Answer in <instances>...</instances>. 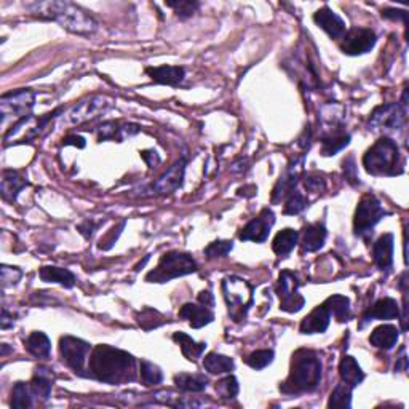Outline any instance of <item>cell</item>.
<instances>
[{
	"label": "cell",
	"mask_w": 409,
	"mask_h": 409,
	"mask_svg": "<svg viewBox=\"0 0 409 409\" xmlns=\"http://www.w3.org/2000/svg\"><path fill=\"white\" fill-rule=\"evenodd\" d=\"M36 104V93L29 88L7 93L0 98V114H2V125L5 126L10 118L16 123L21 118L27 117Z\"/></svg>",
	"instance_id": "ba28073f"
},
{
	"label": "cell",
	"mask_w": 409,
	"mask_h": 409,
	"mask_svg": "<svg viewBox=\"0 0 409 409\" xmlns=\"http://www.w3.org/2000/svg\"><path fill=\"white\" fill-rule=\"evenodd\" d=\"M287 201H285V210L283 213L285 214H299L300 211H304L305 208H307V199L302 195V192H299L298 189H294L291 194H288L287 199H285Z\"/></svg>",
	"instance_id": "f35d334b"
},
{
	"label": "cell",
	"mask_w": 409,
	"mask_h": 409,
	"mask_svg": "<svg viewBox=\"0 0 409 409\" xmlns=\"http://www.w3.org/2000/svg\"><path fill=\"white\" fill-rule=\"evenodd\" d=\"M203 368L210 374H229L234 371L235 363L230 357H225V355L221 353H208L203 360Z\"/></svg>",
	"instance_id": "e575fe53"
},
{
	"label": "cell",
	"mask_w": 409,
	"mask_h": 409,
	"mask_svg": "<svg viewBox=\"0 0 409 409\" xmlns=\"http://www.w3.org/2000/svg\"><path fill=\"white\" fill-rule=\"evenodd\" d=\"M24 349L36 358H47L52 352V342L45 333L34 331L24 341Z\"/></svg>",
	"instance_id": "f546056e"
},
{
	"label": "cell",
	"mask_w": 409,
	"mask_h": 409,
	"mask_svg": "<svg viewBox=\"0 0 409 409\" xmlns=\"http://www.w3.org/2000/svg\"><path fill=\"white\" fill-rule=\"evenodd\" d=\"M27 181L19 176L16 171H3L2 182H0V192H2L3 200L13 201L18 199V194L24 187H27Z\"/></svg>",
	"instance_id": "83f0119b"
},
{
	"label": "cell",
	"mask_w": 409,
	"mask_h": 409,
	"mask_svg": "<svg viewBox=\"0 0 409 409\" xmlns=\"http://www.w3.org/2000/svg\"><path fill=\"white\" fill-rule=\"evenodd\" d=\"M166 322L164 315L160 312H157L154 309H144L142 312L137 315V323L141 324L142 328L146 329V331H149V329H154V328H159L160 324H164Z\"/></svg>",
	"instance_id": "ab89813d"
},
{
	"label": "cell",
	"mask_w": 409,
	"mask_h": 409,
	"mask_svg": "<svg viewBox=\"0 0 409 409\" xmlns=\"http://www.w3.org/2000/svg\"><path fill=\"white\" fill-rule=\"evenodd\" d=\"M216 392H218V395L223 398V400H234L240 392L239 381H236L234 376L221 379V381L216 384Z\"/></svg>",
	"instance_id": "60d3db41"
},
{
	"label": "cell",
	"mask_w": 409,
	"mask_h": 409,
	"mask_svg": "<svg viewBox=\"0 0 409 409\" xmlns=\"http://www.w3.org/2000/svg\"><path fill=\"white\" fill-rule=\"evenodd\" d=\"M331 322V313L324 305H318L300 322L299 331L302 334H320L324 333Z\"/></svg>",
	"instance_id": "e0dca14e"
},
{
	"label": "cell",
	"mask_w": 409,
	"mask_h": 409,
	"mask_svg": "<svg viewBox=\"0 0 409 409\" xmlns=\"http://www.w3.org/2000/svg\"><path fill=\"white\" fill-rule=\"evenodd\" d=\"M29 387H31V392L34 398H38V400L47 401L52 395L53 388V373L52 369L47 368H37L36 374H34L32 381L29 382Z\"/></svg>",
	"instance_id": "cb8c5ba5"
},
{
	"label": "cell",
	"mask_w": 409,
	"mask_h": 409,
	"mask_svg": "<svg viewBox=\"0 0 409 409\" xmlns=\"http://www.w3.org/2000/svg\"><path fill=\"white\" fill-rule=\"evenodd\" d=\"M232 250H234V241L216 240L213 243L206 246L205 254L208 259H218V258H225V256H228Z\"/></svg>",
	"instance_id": "b9f144b4"
},
{
	"label": "cell",
	"mask_w": 409,
	"mask_h": 409,
	"mask_svg": "<svg viewBox=\"0 0 409 409\" xmlns=\"http://www.w3.org/2000/svg\"><path fill=\"white\" fill-rule=\"evenodd\" d=\"M374 263L381 270H388L393 264V235L384 234L373 246Z\"/></svg>",
	"instance_id": "d4e9b609"
},
{
	"label": "cell",
	"mask_w": 409,
	"mask_h": 409,
	"mask_svg": "<svg viewBox=\"0 0 409 409\" xmlns=\"http://www.w3.org/2000/svg\"><path fill=\"white\" fill-rule=\"evenodd\" d=\"M387 214L390 213L384 210L382 203L376 199V195L373 194L363 195L357 206V211H355V219H353L355 235L362 236V239H366V236L373 232V229L376 228L379 221Z\"/></svg>",
	"instance_id": "52a82bcc"
},
{
	"label": "cell",
	"mask_w": 409,
	"mask_h": 409,
	"mask_svg": "<svg viewBox=\"0 0 409 409\" xmlns=\"http://www.w3.org/2000/svg\"><path fill=\"white\" fill-rule=\"evenodd\" d=\"M91 352V346L82 339L74 336H64L59 341V353L67 368H71L78 376H88L85 373V364L88 355Z\"/></svg>",
	"instance_id": "30bf717a"
},
{
	"label": "cell",
	"mask_w": 409,
	"mask_h": 409,
	"mask_svg": "<svg viewBox=\"0 0 409 409\" xmlns=\"http://www.w3.org/2000/svg\"><path fill=\"white\" fill-rule=\"evenodd\" d=\"M194 272H197V263L189 253L170 251V253L162 256L157 267L146 275V282L166 283Z\"/></svg>",
	"instance_id": "5b68a950"
},
{
	"label": "cell",
	"mask_w": 409,
	"mask_h": 409,
	"mask_svg": "<svg viewBox=\"0 0 409 409\" xmlns=\"http://www.w3.org/2000/svg\"><path fill=\"white\" fill-rule=\"evenodd\" d=\"M223 293L229 305V315L235 322H241L254 302L251 283L239 277H228L223 280Z\"/></svg>",
	"instance_id": "8992f818"
},
{
	"label": "cell",
	"mask_w": 409,
	"mask_h": 409,
	"mask_svg": "<svg viewBox=\"0 0 409 409\" xmlns=\"http://www.w3.org/2000/svg\"><path fill=\"white\" fill-rule=\"evenodd\" d=\"M313 21L317 23V26L322 27L329 37L334 38V41L342 38L344 34H346V23H344V19L339 16L338 13H334L328 5H324L323 8L315 12Z\"/></svg>",
	"instance_id": "9a60e30c"
},
{
	"label": "cell",
	"mask_w": 409,
	"mask_h": 409,
	"mask_svg": "<svg viewBox=\"0 0 409 409\" xmlns=\"http://www.w3.org/2000/svg\"><path fill=\"white\" fill-rule=\"evenodd\" d=\"M272 362H274V351H256L251 355H248V358H246V364H248L250 368L256 369V371L267 368Z\"/></svg>",
	"instance_id": "7bdbcfd3"
},
{
	"label": "cell",
	"mask_w": 409,
	"mask_h": 409,
	"mask_svg": "<svg viewBox=\"0 0 409 409\" xmlns=\"http://www.w3.org/2000/svg\"><path fill=\"white\" fill-rule=\"evenodd\" d=\"M339 376H341L344 384H347L352 388L358 387L364 381V373L360 368L357 360L351 355H346L339 363Z\"/></svg>",
	"instance_id": "4316f807"
},
{
	"label": "cell",
	"mask_w": 409,
	"mask_h": 409,
	"mask_svg": "<svg viewBox=\"0 0 409 409\" xmlns=\"http://www.w3.org/2000/svg\"><path fill=\"white\" fill-rule=\"evenodd\" d=\"M88 376L109 386H122L136 381L137 366L133 355L120 349L106 346H96L88 362Z\"/></svg>",
	"instance_id": "6da1fadb"
},
{
	"label": "cell",
	"mask_w": 409,
	"mask_h": 409,
	"mask_svg": "<svg viewBox=\"0 0 409 409\" xmlns=\"http://www.w3.org/2000/svg\"><path fill=\"white\" fill-rule=\"evenodd\" d=\"M342 168H344V175H346L347 179L351 181L352 184H357L358 175H357V166H355V159H353V157H349V159L344 160Z\"/></svg>",
	"instance_id": "7dc6e473"
},
{
	"label": "cell",
	"mask_w": 409,
	"mask_h": 409,
	"mask_svg": "<svg viewBox=\"0 0 409 409\" xmlns=\"http://www.w3.org/2000/svg\"><path fill=\"white\" fill-rule=\"evenodd\" d=\"M300 282L298 275L283 270L278 277V288L277 293L280 296V309L288 313H296L304 307L305 299L299 294Z\"/></svg>",
	"instance_id": "7c38bea8"
},
{
	"label": "cell",
	"mask_w": 409,
	"mask_h": 409,
	"mask_svg": "<svg viewBox=\"0 0 409 409\" xmlns=\"http://www.w3.org/2000/svg\"><path fill=\"white\" fill-rule=\"evenodd\" d=\"M123 228H125V221H122L120 225H118L117 229H112V232H111L109 235H106L104 239L101 240L100 248H101V250H109L111 246L115 243V240L118 239V235H120V232H122V229H123Z\"/></svg>",
	"instance_id": "c3c4849f"
},
{
	"label": "cell",
	"mask_w": 409,
	"mask_h": 409,
	"mask_svg": "<svg viewBox=\"0 0 409 409\" xmlns=\"http://www.w3.org/2000/svg\"><path fill=\"white\" fill-rule=\"evenodd\" d=\"M320 381H322V362L318 355L307 349H299L293 353L291 371L287 381L280 386V390L287 395H300L313 392Z\"/></svg>",
	"instance_id": "3957f363"
},
{
	"label": "cell",
	"mask_w": 409,
	"mask_h": 409,
	"mask_svg": "<svg viewBox=\"0 0 409 409\" xmlns=\"http://www.w3.org/2000/svg\"><path fill=\"white\" fill-rule=\"evenodd\" d=\"M406 91L403 93L401 102L397 104H384L379 106L376 111L371 114L368 123V130L379 131V130H400V128L406 123V114H408V102H406Z\"/></svg>",
	"instance_id": "9c48e42d"
},
{
	"label": "cell",
	"mask_w": 409,
	"mask_h": 409,
	"mask_svg": "<svg viewBox=\"0 0 409 409\" xmlns=\"http://www.w3.org/2000/svg\"><path fill=\"white\" fill-rule=\"evenodd\" d=\"M27 8L31 13L37 14L38 18L52 19L59 26L72 34L78 36H91L96 32L98 23L91 14L82 10L71 2H61V0H47V2L29 3Z\"/></svg>",
	"instance_id": "7a4b0ae2"
},
{
	"label": "cell",
	"mask_w": 409,
	"mask_h": 409,
	"mask_svg": "<svg viewBox=\"0 0 409 409\" xmlns=\"http://www.w3.org/2000/svg\"><path fill=\"white\" fill-rule=\"evenodd\" d=\"M363 166L373 176H397L405 171L400 147L390 137H381L363 157Z\"/></svg>",
	"instance_id": "277c9868"
},
{
	"label": "cell",
	"mask_w": 409,
	"mask_h": 409,
	"mask_svg": "<svg viewBox=\"0 0 409 409\" xmlns=\"http://www.w3.org/2000/svg\"><path fill=\"white\" fill-rule=\"evenodd\" d=\"M377 37L374 31L368 27H352L351 31H347L342 37L341 50L346 55L351 56H360L364 53L371 52L374 45H376Z\"/></svg>",
	"instance_id": "4fadbf2b"
},
{
	"label": "cell",
	"mask_w": 409,
	"mask_h": 409,
	"mask_svg": "<svg viewBox=\"0 0 409 409\" xmlns=\"http://www.w3.org/2000/svg\"><path fill=\"white\" fill-rule=\"evenodd\" d=\"M327 228L322 223L307 224L300 235V246L304 253H315L324 245L327 240Z\"/></svg>",
	"instance_id": "44dd1931"
},
{
	"label": "cell",
	"mask_w": 409,
	"mask_h": 409,
	"mask_svg": "<svg viewBox=\"0 0 409 409\" xmlns=\"http://www.w3.org/2000/svg\"><path fill=\"white\" fill-rule=\"evenodd\" d=\"M32 398H34V395L31 392V387H29V384L16 382L12 390V400H10V405H12V408H16V409L32 408L34 406Z\"/></svg>",
	"instance_id": "d590c367"
},
{
	"label": "cell",
	"mask_w": 409,
	"mask_h": 409,
	"mask_svg": "<svg viewBox=\"0 0 409 409\" xmlns=\"http://www.w3.org/2000/svg\"><path fill=\"white\" fill-rule=\"evenodd\" d=\"M0 278H2V287L8 288V287H14L19 280L23 277V272L18 267H10V265H2L0 269Z\"/></svg>",
	"instance_id": "f6af8a7d"
},
{
	"label": "cell",
	"mask_w": 409,
	"mask_h": 409,
	"mask_svg": "<svg viewBox=\"0 0 409 409\" xmlns=\"http://www.w3.org/2000/svg\"><path fill=\"white\" fill-rule=\"evenodd\" d=\"M327 133L322 137V154L324 157L336 155L339 151L349 146L351 142V135L342 130V125L327 128Z\"/></svg>",
	"instance_id": "ac0fdd59"
},
{
	"label": "cell",
	"mask_w": 409,
	"mask_h": 409,
	"mask_svg": "<svg viewBox=\"0 0 409 409\" xmlns=\"http://www.w3.org/2000/svg\"><path fill=\"white\" fill-rule=\"evenodd\" d=\"M199 302L201 305H206V307H213L214 305V296L211 294V291H201L199 294Z\"/></svg>",
	"instance_id": "816d5d0a"
},
{
	"label": "cell",
	"mask_w": 409,
	"mask_h": 409,
	"mask_svg": "<svg viewBox=\"0 0 409 409\" xmlns=\"http://www.w3.org/2000/svg\"><path fill=\"white\" fill-rule=\"evenodd\" d=\"M173 341L179 346L182 355L190 362H195L197 358H200L203 355L206 344L205 342H195L190 336H187L186 333H175Z\"/></svg>",
	"instance_id": "836d02e7"
},
{
	"label": "cell",
	"mask_w": 409,
	"mask_h": 409,
	"mask_svg": "<svg viewBox=\"0 0 409 409\" xmlns=\"http://www.w3.org/2000/svg\"><path fill=\"white\" fill-rule=\"evenodd\" d=\"M175 384L181 392L199 393V392H203L205 388L208 387V377H205L203 374L181 373L175 376Z\"/></svg>",
	"instance_id": "4dcf8cb0"
},
{
	"label": "cell",
	"mask_w": 409,
	"mask_h": 409,
	"mask_svg": "<svg viewBox=\"0 0 409 409\" xmlns=\"http://www.w3.org/2000/svg\"><path fill=\"white\" fill-rule=\"evenodd\" d=\"M179 318L187 320L192 328L200 329L210 324L214 320V313L211 312L210 307L206 305H197V304H184L179 310Z\"/></svg>",
	"instance_id": "d6986e66"
},
{
	"label": "cell",
	"mask_w": 409,
	"mask_h": 409,
	"mask_svg": "<svg viewBox=\"0 0 409 409\" xmlns=\"http://www.w3.org/2000/svg\"><path fill=\"white\" fill-rule=\"evenodd\" d=\"M141 157L144 159L146 164L149 165V168H155V166L160 164V157L155 151H142Z\"/></svg>",
	"instance_id": "f907efd6"
},
{
	"label": "cell",
	"mask_w": 409,
	"mask_h": 409,
	"mask_svg": "<svg viewBox=\"0 0 409 409\" xmlns=\"http://www.w3.org/2000/svg\"><path fill=\"white\" fill-rule=\"evenodd\" d=\"M352 390L353 388L347 384H338L334 388L331 397H329L328 408H346L349 409L352 406Z\"/></svg>",
	"instance_id": "74e56055"
},
{
	"label": "cell",
	"mask_w": 409,
	"mask_h": 409,
	"mask_svg": "<svg viewBox=\"0 0 409 409\" xmlns=\"http://www.w3.org/2000/svg\"><path fill=\"white\" fill-rule=\"evenodd\" d=\"M42 282L47 283H59L64 288H72L76 285V275H74L71 270L63 269V267H55V265H45V267L41 269Z\"/></svg>",
	"instance_id": "f1b7e54d"
},
{
	"label": "cell",
	"mask_w": 409,
	"mask_h": 409,
	"mask_svg": "<svg viewBox=\"0 0 409 409\" xmlns=\"http://www.w3.org/2000/svg\"><path fill=\"white\" fill-rule=\"evenodd\" d=\"M400 317V307L397 300L392 298H384L377 300L366 313L363 315V324L369 323L371 320H393Z\"/></svg>",
	"instance_id": "7402d4cb"
},
{
	"label": "cell",
	"mask_w": 409,
	"mask_h": 409,
	"mask_svg": "<svg viewBox=\"0 0 409 409\" xmlns=\"http://www.w3.org/2000/svg\"><path fill=\"white\" fill-rule=\"evenodd\" d=\"M382 18L393 19V21H405V23H406L408 13L405 12V10H395V8H388V10H384V12H382Z\"/></svg>",
	"instance_id": "681fc988"
},
{
	"label": "cell",
	"mask_w": 409,
	"mask_h": 409,
	"mask_svg": "<svg viewBox=\"0 0 409 409\" xmlns=\"http://www.w3.org/2000/svg\"><path fill=\"white\" fill-rule=\"evenodd\" d=\"M146 74L155 83H162V85H179L186 77L184 67H179V66L147 67Z\"/></svg>",
	"instance_id": "603a6c76"
},
{
	"label": "cell",
	"mask_w": 409,
	"mask_h": 409,
	"mask_svg": "<svg viewBox=\"0 0 409 409\" xmlns=\"http://www.w3.org/2000/svg\"><path fill=\"white\" fill-rule=\"evenodd\" d=\"M13 323H14L13 315H12V317H10V315H8V310H7V309H3V310H2V328H3V329H7V328H10V327H13Z\"/></svg>",
	"instance_id": "db71d44e"
},
{
	"label": "cell",
	"mask_w": 409,
	"mask_h": 409,
	"mask_svg": "<svg viewBox=\"0 0 409 409\" xmlns=\"http://www.w3.org/2000/svg\"><path fill=\"white\" fill-rule=\"evenodd\" d=\"M166 7L173 8L175 13L181 19L190 18L197 10H199L200 3L199 2H190V0H176V2H165Z\"/></svg>",
	"instance_id": "ee69618b"
},
{
	"label": "cell",
	"mask_w": 409,
	"mask_h": 409,
	"mask_svg": "<svg viewBox=\"0 0 409 409\" xmlns=\"http://www.w3.org/2000/svg\"><path fill=\"white\" fill-rule=\"evenodd\" d=\"M398 339H400V331L393 324H381L377 327L369 336V342L376 349H382V351H392L397 346Z\"/></svg>",
	"instance_id": "484cf974"
},
{
	"label": "cell",
	"mask_w": 409,
	"mask_h": 409,
	"mask_svg": "<svg viewBox=\"0 0 409 409\" xmlns=\"http://www.w3.org/2000/svg\"><path fill=\"white\" fill-rule=\"evenodd\" d=\"M275 224V214L270 208H264L258 218L251 219L248 224L241 229L239 235L243 241H256V243H264L270 234V229Z\"/></svg>",
	"instance_id": "5bb4252c"
},
{
	"label": "cell",
	"mask_w": 409,
	"mask_h": 409,
	"mask_svg": "<svg viewBox=\"0 0 409 409\" xmlns=\"http://www.w3.org/2000/svg\"><path fill=\"white\" fill-rule=\"evenodd\" d=\"M298 241H299V234L296 232L294 229H283L282 232L275 235L274 243H272L274 253L278 254L280 258H287V256L296 248Z\"/></svg>",
	"instance_id": "1f68e13d"
},
{
	"label": "cell",
	"mask_w": 409,
	"mask_h": 409,
	"mask_svg": "<svg viewBox=\"0 0 409 409\" xmlns=\"http://www.w3.org/2000/svg\"><path fill=\"white\" fill-rule=\"evenodd\" d=\"M63 141H64V146H77L80 147V149L85 147V140H83L82 136H67L66 140Z\"/></svg>",
	"instance_id": "f5cc1de1"
},
{
	"label": "cell",
	"mask_w": 409,
	"mask_h": 409,
	"mask_svg": "<svg viewBox=\"0 0 409 409\" xmlns=\"http://www.w3.org/2000/svg\"><path fill=\"white\" fill-rule=\"evenodd\" d=\"M300 166H302V160L294 162V164L289 165V168L287 173H285V176L280 177V181L277 182V186H275L274 189V195H272L274 203H277V201H280L282 199H287L288 194H291V192L296 189L300 176Z\"/></svg>",
	"instance_id": "ffe728a7"
},
{
	"label": "cell",
	"mask_w": 409,
	"mask_h": 409,
	"mask_svg": "<svg viewBox=\"0 0 409 409\" xmlns=\"http://www.w3.org/2000/svg\"><path fill=\"white\" fill-rule=\"evenodd\" d=\"M323 305L329 310L331 317L339 320V322H349L352 317L351 300H349V298H346V296L334 294L331 298L324 300Z\"/></svg>",
	"instance_id": "d6a6232c"
},
{
	"label": "cell",
	"mask_w": 409,
	"mask_h": 409,
	"mask_svg": "<svg viewBox=\"0 0 409 409\" xmlns=\"http://www.w3.org/2000/svg\"><path fill=\"white\" fill-rule=\"evenodd\" d=\"M140 376H141V384L146 387L159 386L164 381V374H162V369L157 366V364L147 362V360H142L140 363Z\"/></svg>",
	"instance_id": "8d00e7d4"
},
{
	"label": "cell",
	"mask_w": 409,
	"mask_h": 409,
	"mask_svg": "<svg viewBox=\"0 0 409 409\" xmlns=\"http://www.w3.org/2000/svg\"><path fill=\"white\" fill-rule=\"evenodd\" d=\"M112 106H114V101L111 98L101 95L90 96L78 102L77 106H74L66 114V118H63V122L71 123V125H78V123L93 120V118L106 114Z\"/></svg>",
	"instance_id": "8fae6325"
},
{
	"label": "cell",
	"mask_w": 409,
	"mask_h": 409,
	"mask_svg": "<svg viewBox=\"0 0 409 409\" xmlns=\"http://www.w3.org/2000/svg\"><path fill=\"white\" fill-rule=\"evenodd\" d=\"M304 187L309 192H313V194H318V192H323L327 189V182H324V177L318 173H309L304 177Z\"/></svg>",
	"instance_id": "bcb514c9"
},
{
	"label": "cell",
	"mask_w": 409,
	"mask_h": 409,
	"mask_svg": "<svg viewBox=\"0 0 409 409\" xmlns=\"http://www.w3.org/2000/svg\"><path fill=\"white\" fill-rule=\"evenodd\" d=\"M186 165V159L177 160L166 173L162 175L159 179L152 184V190H154L155 194H171V192L179 189L182 186V179H184Z\"/></svg>",
	"instance_id": "2e32d148"
},
{
	"label": "cell",
	"mask_w": 409,
	"mask_h": 409,
	"mask_svg": "<svg viewBox=\"0 0 409 409\" xmlns=\"http://www.w3.org/2000/svg\"><path fill=\"white\" fill-rule=\"evenodd\" d=\"M406 369H408V360L405 357V351H403V355L400 357V360H398V363L395 366V371L401 373V371H406Z\"/></svg>",
	"instance_id": "11a10c76"
}]
</instances>
